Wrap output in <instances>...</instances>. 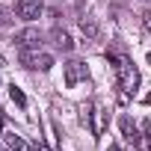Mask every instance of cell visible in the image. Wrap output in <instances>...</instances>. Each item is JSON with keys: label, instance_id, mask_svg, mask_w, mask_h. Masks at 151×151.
<instances>
[{"label": "cell", "instance_id": "obj_1", "mask_svg": "<svg viewBox=\"0 0 151 151\" xmlns=\"http://www.w3.org/2000/svg\"><path fill=\"white\" fill-rule=\"evenodd\" d=\"M110 59L116 62V74H119V83H122L124 95H130V92L136 89V83H139V74H136L133 62H130L127 56H110Z\"/></svg>", "mask_w": 151, "mask_h": 151}, {"label": "cell", "instance_id": "obj_2", "mask_svg": "<svg viewBox=\"0 0 151 151\" xmlns=\"http://www.w3.org/2000/svg\"><path fill=\"white\" fill-rule=\"evenodd\" d=\"M24 65L27 68H39V71H47L50 65H53V56L50 53H39V50H24Z\"/></svg>", "mask_w": 151, "mask_h": 151}, {"label": "cell", "instance_id": "obj_3", "mask_svg": "<svg viewBox=\"0 0 151 151\" xmlns=\"http://www.w3.org/2000/svg\"><path fill=\"white\" fill-rule=\"evenodd\" d=\"M15 12H18V18H24V21H36V18L42 15V0H18V3H15Z\"/></svg>", "mask_w": 151, "mask_h": 151}, {"label": "cell", "instance_id": "obj_4", "mask_svg": "<svg viewBox=\"0 0 151 151\" xmlns=\"http://www.w3.org/2000/svg\"><path fill=\"white\" fill-rule=\"evenodd\" d=\"M39 42H42V36H39V30H33V27H27V30H21V33L15 36V45H18L21 50L39 47Z\"/></svg>", "mask_w": 151, "mask_h": 151}, {"label": "cell", "instance_id": "obj_5", "mask_svg": "<svg viewBox=\"0 0 151 151\" xmlns=\"http://www.w3.org/2000/svg\"><path fill=\"white\" fill-rule=\"evenodd\" d=\"M83 74H86V65H83V62H77V59L68 62V65H65V83H68V86H77Z\"/></svg>", "mask_w": 151, "mask_h": 151}, {"label": "cell", "instance_id": "obj_6", "mask_svg": "<svg viewBox=\"0 0 151 151\" xmlns=\"http://www.w3.org/2000/svg\"><path fill=\"white\" fill-rule=\"evenodd\" d=\"M119 127H122V133H124L130 142L139 145V127H136V122H133L130 116H122V119H119Z\"/></svg>", "mask_w": 151, "mask_h": 151}, {"label": "cell", "instance_id": "obj_7", "mask_svg": "<svg viewBox=\"0 0 151 151\" xmlns=\"http://www.w3.org/2000/svg\"><path fill=\"white\" fill-rule=\"evenodd\" d=\"M53 39H56V47H62V50H71L74 47V42H71V36L65 30H53Z\"/></svg>", "mask_w": 151, "mask_h": 151}, {"label": "cell", "instance_id": "obj_8", "mask_svg": "<svg viewBox=\"0 0 151 151\" xmlns=\"http://www.w3.org/2000/svg\"><path fill=\"white\" fill-rule=\"evenodd\" d=\"M9 98H12V101H15L18 107H27V98H24V92H21V89H18L15 83L9 86Z\"/></svg>", "mask_w": 151, "mask_h": 151}, {"label": "cell", "instance_id": "obj_9", "mask_svg": "<svg viewBox=\"0 0 151 151\" xmlns=\"http://www.w3.org/2000/svg\"><path fill=\"white\" fill-rule=\"evenodd\" d=\"M9 145H12V151H30V148L24 145V139H21V136H9Z\"/></svg>", "mask_w": 151, "mask_h": 151}, {"label": "cell", "instance_id": "obj_10", "mask_svg": "<svg viewBox=\"0 0 151 151\" xmlns=\"http://www.w3.org/2000/svg\"><path fill=\"white\" fill-rule=\"evenodd\" d=\"M83 33H89V36H98V27H95L92 21H83Z\"/></svg>", "mask_w": 151, "mask_h": 151}, {"label": "cell", "instance_id": "obj_11", "mask_svg": "<svg viewBox=\"0 0 151 151\" xmlns=\"http://www.w3.org/2000/svg\"><path fill=\"white\" fill-rule=\"evenodd\" d=\"M145 27L151 30V12H145Z\"/></svg>", "mask_w": 151, "mask_h": 151}, {"label": "cell", "instance_id": "obj_12", "mask_svg": "<svg viewBox=\"0 0 151 151\" xmlns=\"http://www.w3.org/2000/svg\"><path fill=\"white\" fill-rule=\"evenodd\" d=\"M0 27H6V15L3 12H0Z\"/></svg>", "mask_w": 151, "mask_h": 151}, {"label": "cell", "instance_id": "obj_13", "mask_svg": "<svg viewBox=\"0 0 151 151\" xmlns=\"http://www.w3.org/2000/svg\"><path fill=\"white\" fill-rule=\"evenodd\" d=\"M36 151H47V148H45V145H42V142H36Z\"/></svg>", "mask_w": 151, "mask_h": 151}, {"label": "cell", "instance_id": "obj_14", "mask_svg": "<svg viewBox=\"0 0 151 151\" xmlns=\"http://www.w3.org/2000/svg\"><path fill=\"white\" fill-rule=\"evenodd\" d=\"M107 151H122V148H119V145H116V142H113V145H110V148H107Z\"/></svg>", "mask_w": 151, "mask_h": 151}, {"label": "cell", "instance_id": "obj_15", "mask_svg": "<svg viewBox=\"0 0 151 151\" xmlns=\"http://www.w3.org/2000/svg\"><path fill=\"white\" fill-rule=\"evenodd\" d=\"M148 65H151V53H148Z\"/></svg>", "mask_w": 151, "mask_h": 151}, {"label": "cell", "instance_id": "obj_16", "mask_svg": "<svg viewBox=\"0 0 151 151\" xmlns=\"http://www.w3.org/2000/svg\"><path fill=\"white\" fill-rule=\"evenodd\" d=\"M0 127H3V122H0Z\"/></svg>", "mask_w": 151, "mask_h": 151}]
</instances>
